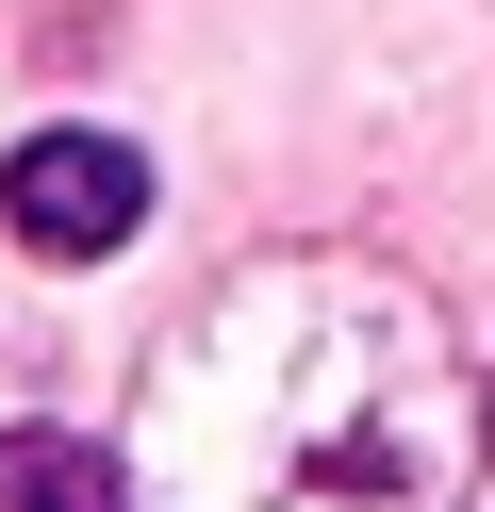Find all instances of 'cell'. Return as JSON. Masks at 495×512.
Instances as JSON below:
<instances>
[{"label":"cell","instance_id":"3","mask_svg":"<svg viewBox=\"0 0 495 512\" xmlns=\"http://www.w3.org/2000/svg\"><path fill=\"white\" fill-rule=\"evenodd\" d=\"M149 479H132V446L99 430H0V512H132Z\"/></svg>","mask_w":495,"mask_h":512},{"label":"cell","instance_id":"1","mask_svg":"<svg viewBox=\"0 0 495 512\" xmlns=\"http://www.w3.org/2000/svg\"><path fill=\"white\" fill-rule=\"evenodd\" d=\"M495 413L429 281L363 248H264L165 331L132 479L149 512H462Z\"/></svg>","mask_w":495,"mask_h":512},{"label":"cell","instance_id":"2","mask_svg":"<svg viewBox=\"0 0 495 512\" xmlns=\"http://www.w3.org/2000/svg\"><path fill=\"white\" fill-rule=\"evenodd\" d=\"M0 232H17L33 265H99V248L149 232V166H132L116 133H33L17 166H0Z\"/></svg>","mask_w":495,"mask_h":512},{"label":"cell","instance_id":"4","mask_svg":"<svg viewBox=\"0 0 495 512\" xmlns=\"http://www.w3.org/2000/svg\"><path fill=\"white\" fill-rule=\"evenodd\" d=\"M479 413H495V380H479Z\"/></svg>","mask_w":495,"mask_h":512}]
</instances>
